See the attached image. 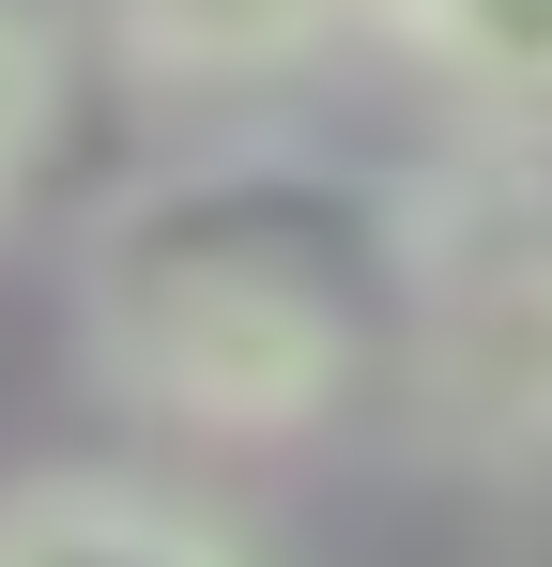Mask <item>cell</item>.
I'll list each match as a JSON object with an SVG mask.
<instances>
[{"label": "cell", "mask_w": 552, "mask_h": 567, "mask_svg": "<svg viewBox=\"0 0 552 567\" xmlns=\"http://www.w3.org/2000/svg\"><path fill=\"white\" fill-rule=\"evenodd\" d=\"M415 291V199H368L354 169L231 138L92 215L78 261V338L139 414L200 445H292L399 353Z\"/></svg>", "instance_id": "6da1fadb"}, {"label": "cell", "mask_w": 552, "mask_h": 567, "mask_svg": "<svg viewBox=\"0 0 552 567\" xmlns=\"http://www.w3.org/2000/svg\"><path fill=\"white\" fill-rule=\"evenodd\" d=\"M399 369H415V414L460 461L552 491V199L538 185L415 199Z\"/></svg>", "instance_id": "7a4b0ae2"}, {"label": "cell", "mask_w": 552, "mask_h": 567, "mask_svg": "<svg viewBox=\"0 0 552 567\" xmlns=\"http://www.w3.org/2000/svg\"><path fill=\"white\" fill-rule=\"evenodd\" d=\"M338 31H368V0H108V47L154 93H276Z\"/></svg>", "instance_id": "3957f363"}, {"label": "cell", "mask_w": 552, "mask_h": 567, "mask_svg": "<svg viewBox=\"0 0 552 567\" xmlns=\"http://www.w3.org/2000/svg\"><path fill=\"white\" fill-rule=\"evenodd\" d=\"M0 567H246V537H215L170 491L31 475V491H0Z\"/></svg>", "instance_id": "277c9868"}, {"label": "cell", "mask_w": 552, "mask_h": 567, "mask_svg": "<svg viewBox=\"0 0 552 567\" xmlns=\"http://www.w3.org/2000/svg\"><path fill=\"white\" fill-rule=\"evenodd\" d=\"M368 31L476 123H552V0H368Z\"/></svg>", "instance_id": "5b68a950"}, {"label": "cell", "mask_w": 552, "mask_h": 567, "mask_svg": "<svg viewBox=\"0 0 552 567\" xmlns=\"http://www.w3.org/2000/svg\"><path fill=\"white\" fill-rule=\"evenodd\" d=\"M62 0H0V215H16V185L47 169V123H62Z\"/></svg>", "instance_id": "8992f818"}]
</instances>
